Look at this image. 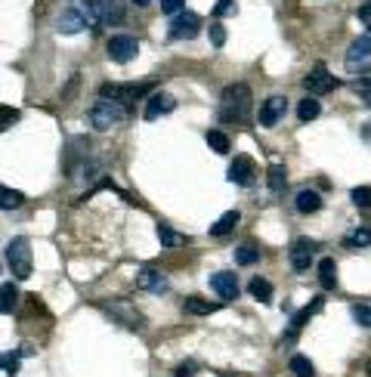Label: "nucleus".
Here are the masks:
<instances>
[{
  "label": "nucleus",
  "mask_w": 371,
  "mask_h": 377,
  "mask_svg": "<svg viewBox=\"0 0 371 377\" xmlns=\"http://www.w3.org/2000/svg\"><path fill=\"white\" fill-rule=\"evenodd\" d=\"M247 294L254 297V300H260V303H269L272 300V284L266 282V278H251V282H247Z\"/></svg>",
  "instance_id": "5701e85b"
},
{
  "label": "nucleus",
  "mask_w": 371,
  "mask_h": 377,
  "mask_svg": "<svg viewBox=\"0 0 371 377\" xmlns=\"http://www.w3.org/2000/svg\"><path fill=\"white\" fill-rule=\"evenodd\" d=\"M207 146L214 148L216 155H229V148H232V142H229V136L223 133V130H207Z\"/></svg>",
  "instance_id": "2f4dec72"
},
{
  "label": "nucleus",
  "mask_w": 371,
  "mask_h": 377,
  "mask_svg": "<svg viewBox=\"0 0 371 377\" xmlns=\"http://www.w3.org/2000/svg\"><path fill=\"white\" fill-rule=\"evenodd\" d=\"M226 179L229 183H235V185H254L257 183V164H254L251 155H235L232 164H229Z\"/></svg>",
  "instance_id": "9d476101"
},
{
  "label": "nucleus",
  "mask_w": 371,
  "mask_h": 377,
  "mask_svg": "<svg viewBox=\"0 0 371 377\" xmlns=\"http://www.w3.org/2000/svg\"><path fill=\"white\" fill-rule=\"evenodd\" d=\"M284 111H288V99L272 93V96H266L263 105H260V124H263V127H276L284 117Z\"/></svg>",
  "instance_id": "ddd939ff"
},
{
  "label": "nucleus",
  "mask_w": 371,
  "mask_h": 377,
  "mask_svg": "<svg viewBox=\"0 0 371 377\" xmlns=\"http://www.w3.org/2000/svg\"><path fill=\"white\" fill-rule=\"evenodd\" d=\"M93 10L96 25H121L124 22V0H87Z\"/></svg>",
  "instance_id": "6e6552de"
},
{
  "label": "nucleus",
  "mask_w": 371,
  "mask_h": 377,
  "mask_svg": "<svg viewBox=\"0 0 371 377\" xmlns=\"http://www.w3.org/2000/svg\"><path fill=\"white\" fill-rule=\"evenodd\" d=\"M84 28H96V19H93V10L87 0H71L59 10L56 16V31L59 34H78Z\"/></svg>",
  "instance_id": "f03ea898"
},
{
  "label": "nucleus",
  "mask_w": 371,
  "mask_h": 377,
  "mask_svg": "<svg viewBox=\"0 0 371 377\" xmlns=\"http://www.w3.org/2000/svg\"><path fill=\"white\" fill-rule=\"evenodd\" d=\"M87 121H90V127L96 130V133H105V130H111V127L127 121V105L99 96L96 102L90 105V111H87Z\"/></svg>",
  "instance_id": "7ed1b4c3"
},
{
  "label": "nucleus",
  "mask_w": 371,
  "mask_h": 377,
  "mask_svg": "<svg viewBox=\"0 0 371 377\" xmlns=\"http://www.w3.org/2000/svg\"><path fill=\"white\" fill-rule=\"evenodd\" d=\"M303 87H306L309 96H322V93H331L334 87H337V78H334V74H328V68L322 65V62H315L313 71L303 78Z\"/></svg>",
  "instance_id": "f8f14e48"
},
{
  "label": "nucleus",
  "mask_w": 371,
  "mask_h": 377,
  "mask_svg": "<svg viewBox=\"0 0 371 377\" xmlns=\"http://www.w3.org/2000/svg\"><path fill=\"white\" fill-rule=\"evenodd\" d=\"M16 121H19V111L10 108V105H3V108H0V130H10Z\"/></svg>",
  "instance_id": "c9c22d12"
},
{
  "label": "nucleus",
  "mask_w": 371,
  "mask_h": 377,
  "mask_svg": "<svg viewBox=\"0 0 371 377\" xmlns=\"http://www.w3.org/2000/svg\"><path fill=\"white\" fill-rule=\"evenodd\" d=\"M158 238H161V247H179V244H186V235L183 232H173L167 222H158Z\"/></svg>",
  "instance_id": "c85d7f7f"
},
{
  "label": "nucleus",
  "mask_w": 371,
  "mask_h": 377,
  "mask_svg": "<svg viewBox=\"0 0 371 377\" xmlns=\"http://www.w3.org/2000/svg\"><path fill=\"white\" fill-rule=\"evenodd\" d=\"M294 207L300 210V214H315V210L322 207V195L315 189H300L294 195Z\"/></svg>",
  "instance_id": "a211bd4d"
},
{
  "label": "nucleus",
  "mask_w": 371,
  "mask_h": 377,
  "mask_svg": "<svg viewBox=\"0 0 371 377\" xmlns=\"http://www.w3.org/2000/svg\"><path fill=\"white\" fill-rule=\"evenodd\" d=\"M173 108H177V99H173L170 93H152V96L146 99V111H142V117H146V121H158L161 115H170Z\"/></svg>",
  "instance_id": "4468645a"
},
{
  "label": "nucleus",
  "mask_w": 371,
  "mask_h": 377,
  "mask_svg": "<svg viewBox=\"0 0 371 377\" xmlns=\"http://www.w3.org/2000/svg\"><path fill=\"white\" fill-rule=\"evenodd\" d=\"M136 288H139V290H152V294H164V290L170 288V282H167L164 272L146 266V269H139V275H136Z\"/></svg>",
  "instance_id": "2eb2a0df"
},
{
  "label": "nucleus",
  "mask_w": 371,
  "mask_h": 377,
  "mask_svg": "<svg viewBox=\"0 0 371 377\" xmlns=\"http://www.w3.org/2000/svg\"><path fill=\"white\" fill-rule=\"evenodd\" d=\"M319 309H322V297H315V300L309 303L306 309H300V312H294V315H291V328H288V334H284V337H282V343L294 340V337H297V331H300V328L309 321V315H313V312H319Z\"/></svg>",
  "instance_id": "f3484780"
},
{
  "label": "nucleus",
  "mask_w": 371,
  "mask_h": 377,
  "mask_svg": "<svg viewBox=\"0 0 371 377\" xmlns=\"http://www.w3.org/2000/svg\"><path fill=\"white\" fill-rule=\"evenodd\" d=\"M344 247L350 251H362V247H371V229L368 226H356L344 235Z\"/></svg>",
  "instance_id": "6ab92c4d"
},
{
  "label": "nucleus",
  "mask_w": 371,
  "mask_h": 377,
  "mask_svg": "<svg viewBox=\"0 0 371 377\" xmlns=\"http://www.w3.org/2000/svg\"><path fill=\"white\" fill-rule=\"evenodd\" d=\"M210 288L216 290L220 300H235L238 297V275L235 272H214L210 275Z\"/></svg>",
  "instance_id": "dca6fc26"
},
{
  "label": "nucleus",
  "mask_w": 371,
  "mask_h": 377,
  "mask_svg": "<svg viewBox=\"0 0 371 377\" xmlns=\"http://www.w3.org/2000/svg\"><path fill=\"white\" fill-rule=\"evenodd\" d=\"M288 368L294 371V377H315V365L309 362L306 356H300V352H297V356H291Z\"/></svg>",
  "instance_id": "c756f323"
},
{
  "label": "nucleus",
  "mask_w": 371,
  "mask_h": 377,
  "mask_svg": "<svg viewBox=\"0 0 371 377\" xmlns=\"http://www.w3.org/2000/svg\"><path fill=\"white\" fill-rule=\"evenodd\" d=\"M235 12V0H220V3L214 6V19H220V16H232Z\"/></svg>",
  "instance_id": "ea45409f"
},
{
  "label": "nucleus",
  "mask_w": 371,
  "mask_h": 377,
  "mask_svg": "<svg viewBox=\"0 0 371 377\" xmlns=\"http://www.w3.org/2000/svg\"><path fill=\"white\" fill-rule=\"evenodd\" d=\"M220 377H229V374H220Z\"/></svg>",
  "instance_id": "a18cd8bd"
},
{
  "label": "nucleus",
  "mask_w": 371,
  "mask_h": 377,
  "mask_svg": "<svg viewBox=\"0 0 371 377\" xmlns=\"http://www.w3.org/2000/svg\"><path fill=\"white\" fill-rule=\"evenodd\" d=\"M266 185H269L272 195H282L284 185H288V170H284V164H269V170H266Z\"/></svg>",
  "instance_id": "aec40b11"
},
{
  "label": "nucleus",
  "mask_w": 371,
  "mask_h": 377,
  "mask_svg": "<svg viewBox=\"0 0 371 377\" xmlns=\"http://www.w3.org/2000/svg\"><path fill=\"white\" fill-rule=\"evenodd\" d=\"M352 319H356L359 328H371V306H365V303H356V306H352Z\"/></svg>",
  "instance_id": "72a5a7b5"
},
{
  "label": "nucleus",
  "mask_w": 371,
  "mask_h": 377,
  "mask_svg": "<svg viewBox=\"0 0 371 377\" xmlns=\"http://www.w3.org/2000/svg\"><path fill=\"white\" fill-rule=\"evenodd\" d=\"M257 260H260V247L257 244L245 241V244L235 247V263L238 266H251V263H257Z\"/></svg>",
  "instance_id": "bb28decb"
},
{
  "label": "nucleus",
  "mask_w": 371,
  "mask_h": 377,
  "mask_svg": "<svg viewBox=\"0 0 371 377\" xmlns=\"http://www.w3.org/2000/svg\"><path fill=\"white\" fill-rule=\"evenodd\" d=\"M359 19H362V22H365V28L371 31V0H368V3H362V6H359Z\"/></svg>",
  "instance_id": "a19ab883"
},
{
  "label": "nucleus",
  "mask_w": 371,
  "mask_h": 377,
  "mask_svg": "<svg viewBox=\"0 0 371 377\" xmlns=\"http://www.w3.org/2000/svg\"><path fill=\"white\" fill-rule=\"evenodd\" d=\"M16 303H19V288L12 282H3V288H0V312L10 315L16 309Z\"/></svg>",
  "instance_id": "393cba45"
},
{
  "label": "nucleus",
  "mask_w": 371,
  "mask_h": 377,
  "mask_svg": "<svg viewBox=\"0 0 371 377\" xmlns=\"http://www.w3.org/2000/svg\"><path fill=\"white\" fill-rule=\"evenodd\" d=\"M3 371H6V377H16L19 374V356L3 352Z\"/></svg>",
  "instance_id": "4c0bfd02"
},
{
  "label": "nucleus",
  "mask_w": 371,
  "mask_h": 377,
  "mask_svg": "<svg viewBox=\"0 0 371 377\" xmlns=\"http://www.w3.org/2000/svg\"><path fill=\"white\" fill-rule=\"evenodd\" d=\"M192 374H195V365L192 362H183L177 371H173V377H192Z\"/></svg>",
  "instance_id": "79ce46f5"
},
{
  "label": "nucleus",
  "mask_w": 371,
  "mask_h": 377,
  "mask_svg": "<svg viewBox=\"0 0 371 377\" xmlns=\"http://www.w3.org/2000/svg\"><path fill=\"white\" fill-rule=\"evenodd\" d=\"M344 68H346V74H352L356 80L371 71V34H362L350 43V49H346V56H344Z\"/></svg>",
  "instance_id": "20e7f679"
},
{
  "label": "nucleus",
  "mask_w": 371,
  "mask_h": 377,
  "mask_svg": "<svg viewBox=\"0 0 371 377\" xmlns=\"http://www.w3.org/2000/svg\"><path fill=\"white\" fill-rule=\"evenodd\" d=\"M319 111H322V105H319V99H315V96L300 99V105H297V117H300V124L315 121V117H319Z\"/></svg>",
  "instance_id": "b1692460"
},
{
  "label": "nucleus",
  "mask_w": 371,
  "mask_h": 377,
  "mask_svg": "<svg viewBox=\"0 0 371 377\" xmlns=\"http://www.w3.org/2000/svg\"><path fill=\"white\" fill-rule=\"evenodd\" d=\"M105 53H109L111 62L127 65V62H133L136 53H139V41H136L133 34H115V37H109V43H105Z\"/></svg>",
  "instance_id": "423d86ee"
},
{
  "label": "nucleus",
  "mask_w": 371,
  "mask_h": 377,
  "mask_svg": "<svg viewBox=\"0 0 371 377\" xmlns=\"http://www.w3.org/2000/svg\"><path fill=\"white\" fill-rule=\"evenodd\" d=\"M22 204H25L22 192L10 189V185H3V189H0V207H3V210H16V207H22Z\"/></svg>",
  "instance_id": "7c9ffc66"
},
{
  "label": "nucleus",
  "mask_w": 371,
  "mask_h": 377,
  "mask_svg": "<svg viewBox=\"0 0 371 377\" xmlns=\"http://www.w3.org/2000/svg\"><path fill=\"white\" fill-rule=\"evenodd\" d=\"M315 241L313 238H297L294 244L288 247V260H291V269L294 272H306L315 260Z\"/></svg>",
  "instance_id": "9b49d317"
},
{
  "label": "nucleus",
  "mask_w": 371,
  "mask_h": 377,
  "mask_svg": "<svg viewBox=\"0 0 371 377\" xmlns=\"http://www.w3.org/2000/svg\"><path fill=\"white\" fill-rule=\"evenodd\" d=\"M183 309L189 315H210V312H216V303H207V300H201V297H186Z\"/></svg>",
  "instance_id": "cd10ccee"
},
{
  "label": "nucleus",
  "mask_w": 371,
  "mask_h": 377,
  "mask_svg": "<svg viewBox=\"0 0 371 377\" xmlns=\"http://www.w3.org/2000/svg\"><path fill=\"white\" fill-rule=\"evenodd\" d=\"M183 3L186 0H161V12H167V16H179V12H183Z\"/></svg>",
  "instance_id": "58836bf2"
},
{
  "label": "nucleus",
  "mask_w": 371,
  "mask_h": 377,
  "mask_svg": "<svg viewBox=\"0 0 371 377\" xmlns=\"http://www.w3.org/2000/svg\"><path fill=\"white\" fill-rule=\"evenodd\" d=\"M6 266H10V272L19 278V282L31 278V247H28V238H10V244H6Z\"/></svg>",
  "instance_id": "39448f33"
},
{
  "label": "nucleus",
  "mask_w": 371,
  "mask_h": 377,
  "mask_svg": "<svg viewBox=\"0 0 371 377\" xmlns=\"http://www.w3.org/2000/svg\"><path fill=\"white\" fill-rule=\"evenodd\" d=\"M356 93H359V99H362L365 105H371V74H365V78H359L356 84Z\"/></svg>",
  "instance_id": "f704fd0d"
},
{
  "label": "nucleus",
  "mask_w": 371,
  "mask_h": 377,
  "mask_svg": "<svg viewBox=\"0 0 371 377\" xmlns=\"http://www.w3.org/2000/svg\"><path fill=\"white\" fill-rule=\"evenodd\" d=\"M319 284L325 290H334L337 288V263L331 257H322L319 260Z\"/></svg>",
  "instance_id": "412c9836"
},
{
  "label": "nucleus",
  "mask_w": 371,
  "mask_h": 377,
  "mask_svg": "<svg viewBox=\"0 0 371 377\" xmlns=\"http://www.w3.org/2000/svg\"><path fill=\"white\" fill-rule=\"evenodd\" d=\"M362 139H365V142H368V146H371V121H368V124H365V127H362Z\"/></svg>",
  "instance_id": "37998d69"
},
{
  "label": "nucleus",
  "mask_w": 371,
  "mask_h": 377,
  "mask_svg": "<svg viewBox=\"0 0 371 377\" xmlns=\"http://www.w3.org/2000/svg\"><path fill=\"white\" fill-rule=\"evenodd\" d=\"M350 198L359 210H371V185H356V189L350 192Z\"/></svg>",
  "instance_id": "473e14b6"
},
{
  "label": "nucleus",
  "mask_w": 371,
  "mask_h": 377,
  "mask_svg": "<svg viewBox=\"0 0 371 377\" xmlns=\"http://www.w3.org/2000/svg\"><path fill=\"white\" fill-rule=\"evenodd\" d=\"M105 309H109L111 315H117L127 328H139V312H133L127 303H111V306H105Z\"/></svg>",
  "instance_id": "a878e982"
},
{
  "label": "nucleus",
  "mask_w": 371,
  "mask_h": 377,
  "mask_svg": "<svg viewBox=\"0 0 371 377\" xmlns=\"http://www.w3.org/2000/svg\"><path fill=\"white\" fill-rule=\"evenodd\" d=\"M251 108H254V96L247 84H229L226 90L220 93V124H247L251 121Z\"/></svg>",
  "instance_id": "f257e3e1"
},
{
  "label": "nucleus",
  "mask_w": 371,
  "mask_h": 377,
  "mask_svg": "<svg viewBox=\"0 0 371 377\" xmlns=\"http://www.w3.org/2000/svg\"><path fill=\"white\" fill-rule=\"evenodd\" d=\"M133 3H136V6H148V3H152V0H133Z\"/></svg>",
  "instance_id": "c03bdc74"
},
{
  "label": "nucleus",
  "mask_w": 371,
  "mask_h": 377,
  "mask_svg": "<svg viewBox=\"0 0 371 377\" xmlns=\"http://www.w3.org/2000/svg\"><path fill=\"white\" fill-rule=\"evenodd\" d=\"M210 43H214V47H223V43H226V28H223L220 22L210 25Z\"/></svg>",
  "instance_id": "e433bc0d"
},
{
  "label": "nucleus",
  "mask_w": 371,
  "mask_h": 377,
  "mask_svg": "<svg viewBox=\"0 0 371 377\" xmlns=\"http://www.w3.org/2000/svg\"><path fill=\"white\" fill-rule=\"evenodd\" d=\"M238 220H241L238 210H226V214H223L220 220H216L214 226H210V235H214V238H226V235L232 232L235 226H238Z\"/></svg>",
  "instance_id": "4be33fe9"
},
{
  "label": "nucleus",
  "mask_w": 371,
  "mask_h": 377,
  "mask_svg": "<svg viewBox=\"0 0 371 377\" xmlns=\"http://www.w3.org/2000/svg\"><path fill=\"white\" fill-rule=\"evenodd\" d=\"M198 31H201V19H198L195 12L183 10L179 16L170 19V28H167V34H170V41H192Z\"/></svg>",
  "instance_id": "1a4fd4ad"
},
{
  "label": "nucleus",
  "mask_w": 371,
  "mask_h": 377,
  "mask_svg": "<svg viewBox=\"0 0 371 377\" xmlns=\"http://www.w3.org/2000/svg\"><path fill=\"white\" fill-rule=\"evenodd\" d=\"M152 90V84H102L99 87V96L102 99H115L121 105H133L139 96Z\"/></svg>",
  "instance_id": "0eeeda50"
}]
</instances>
